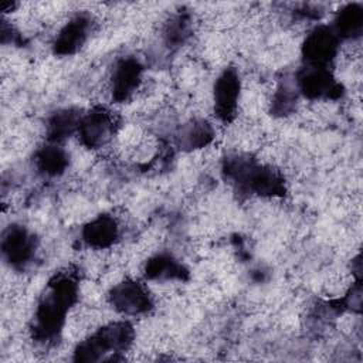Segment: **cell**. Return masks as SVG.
Listing matches in <instances>:
<instances>
[{
	"instance_id": "obj_6",
	"label": "cell",
	"mask_w": 363,
	"mask_h": 363,
	"mask_svg": "<svg viewBox=\"0 0 363 363\" xmlns=\"http://www.w3.org/2000/svg\"><path fill=\"white\" fill-rule=\"evenodd\" d=\"M299 86L302 92L309 98H329L337 91V84L325 68L311 67L301 78Z\"/></svg>"
},
{
	"instance_id": "obj_9",
	"label": "cell",
	"mask_w": 363,
	"mask_h": 363,
	"mask_svg": "<svg viewBox=\"0 0 363 363\" xmlns=\"http://www.w3.org/2000/svg\"><path fill=\"white\" fill-rule=\"evenodd\" d=\"M88 21L84 17L71 20L58 34L55 40V51L60 54H71L77 51L85 41Z\"/></svg>"
},
{
	"instance_id": "obj_5",
	"label": "cell",
	"mask_w": 363,
	"mask_h": 363,
	"mask_svg": "<svg viewBox=\"0 0 363 363\" xmlns=\"http://www.w3.org/2000/svg\"><path fill=\"white\" fill-rule=\"evenodd\" d=\"M142 68L138 61L126 58L113 69L112 75V96L116 101L128 99L140 84Z\"/></svg>"
},
{
	"instance_id": "obj_3",
	"label": "cell",
	"mask_w": 363,
	"mask_h": 363,
	"mask_svg": "<svg viewBox=\"0 0 363 363\" xmlns=\"http://www.w3.org/2000/svg\"><path fill=\"white\" fill-rule=\"evenodd\" d=\"M240 99V79L235 71H224L214 84V109L220 119L231 121Z\"/></svg>"
},
{
	"instance_id": "obj_2",
	"label": "cell",
	"mask_w": 363,
	"mask_h": 363,
	"mask_svg": "<svg viewBox=\"0 0 363 363\" xmlns=\"http://www.w3.org/2000/svg\"><path fill=\"white\" fill-rule=\"evenodd\" d=\"M336 34L326 27L313 30L305 40L303 55L311 67L325 68L336 55Z\"/></svg>"
},
{
	"instance_id": "obj_13",
	"label": "cell",
	"mask_w": 363,
	"mask_h": 363,
	"mask_svg": "<svg viewBox=\"0 0 363 363\" xmlns=\"http://www.w3.org/2000/svg\"><path fill=\"white\" fill-rule=\"evenodd\" d=\"M182 267L167 255H157L146 265V275L150 278H174L180 277Z\"/></svg>"
},
{
	"instance_id": "obj_10",
	"label": "cell",
	"mask_w": 363,
	"mask_h": 363,
	"mask_svg": "<svg viewBox=\"0 0 363 363\" xmlns=\"http://www.w3.org/2000/svg\"><path fill=\"white\" fill-rule=\"evenodd\" d=\"M81 115L72 109H64L57 112L48 123V135L51 140H61L78 129Z\"/></svg>"
},
{
	"instance_id": "obj_1",
	"label": "cell",
	"mask_w": 363,
	"mask_h": 363,
	"mask_svg": "<svg viewBox=\"0 0 363 363\" xmlns=\"http://www.w3.org/2000/svg\"><path fill=\"white\" fill-rule=\"evenodd\" d=\"M111 303L119 312L136 315L152 306V299L145 286L135 281H123L111 291Z\"/></svg>"
},
{
	"instance_id": "obj_8",
	"label": "cell",
	"mask_w": 363,
	"mask_h": 363,
	"mask_svg": "<svg viewBox=\"0 0 363 363\" xmlns=\"http://www.w3.org/2000/svg\"><path fill=\"white\" fill-rule=\"evenodd\" d=\"M118 237V227L109 216H99L84 228V240L95 247L105 248L111 245Z\"/></svg>"
},
{
	"instance_id": "obj_11",
	"label": "cell",
	"mask_w": 363,
	"mask_h": 363,
	"mask_svg": "<svg viewBox=\"0 0 363 363\" xmlns=\"http://www.w3.org/2000/svg\"><path fill=\"white\" fill-rule=\"evenodd\" d=\"M67 159L68 157L62 149L57 146H48L37 153L35 162L41 173L45 176H57L64 172L68 163Z\"/></svg>"
},
{
	"instance_id": "obj_7",
	"label": "cell",
	"mask_w": 363,
	"mask_h": 363,
	"mask_svg": "<svg viewBox=\"0 0 363 363\" xmlns=\"http://www.w3.org/2000/svg\"><path fill=\"white\" fill-rule=\"evenodd\" d=\"M34 242L24 228L13 227L3 238V252L10 264L26 262L33 254Z\"/></svg>"
},
{
	"instance_id": "obj_4",
	"label": "cell",
	"mask_w": 363,
	"mask_h": 363,
	"mask_svg": "<svg viewBox=\"0 0 363 363\" xmlns=\"http://www.w3.org/2000/svg\"><path fill=\"white\" fill-rule=\"evenodd\" d=\"M113 118L109 112H105L104 109H96L89 112L85 118H81L78 133L81 136V140L89 146L96 147L104 145L109 140V138L113 135Z\"/></svg>"
},
{
	"instance_id": "obj_12",
	"label": "cell",
	"mask_w": 363,
	"mask_h": 363,
	"mask_svg": "<svg viewBox=\"0 0 363 363\" xmlns=\"http://www.w3.org/2000/svg\"><path fill=\"white\" fill-rule=\"evenodd\" d=\"M363 26V13L357 6H347L343 9L336 20V30L339 35L353 37L357 35Z\"/></svg>"
}]
</instances>
